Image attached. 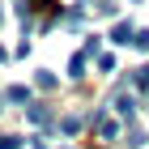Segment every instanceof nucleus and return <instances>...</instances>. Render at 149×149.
<instances>
[{"instance_id":"obj_1","label":"nucleus","mask_w":149,"mask_h":149,"mask_svg":"<svg viewBox=\"0 0 149 149\" xmlns=\"http://www.w3.org/2000/svg\"><path fill=\"white\" fill-rule=\"evenodd\" d=\"M111 43H119V47L136 43V30H132V22H115V30H111Z\"/></svg>"},{"instance_id":"obj_2","label":"nucleus","mask_w":149,"mask_h":149,"mask_svg":"<svg viewBox=\"0 0 149 149\" xmlns=\"http://www.w3.org/2000/svg\"><path fill=\"white\" fill-rule=\"evenodd\" d=\"M4 98H9V102H17V107H34V94H30V85H13Z\"/></svg>"},{"instance_id":"obj_3","label":"nucleus","mask_w":149,"mask_h":149,"mask_svg":"<svg viewBox=\"0 0 149 149\" xmlns=\"http://www.w3.org/2000/svg\"><path fill=\"white\" fill-rule=\"evenodd\" d=\"M26 115H30V124H38V128H51V111H47L43 102H34V107H26Z\"/></svg>"},{"instance_id":"obj_4","label":"nucleus","mask_w":149,"mask_h":149,"mask_svg":"<svg viewBox=\"0 0 149 149\" xmlns=\"http://www.w3.org/2000/svg\"><path fill=\"white\" fill-rule=\"evenodd\" d=\"M115 111L124 115V119H132V111H136V98H132V94H115Z\"/></svg>"},{"instance_id":"obj_5","label":"nucleus","mask_w":149,"mask_h":149,"mask_svg":"<svg viewBox=\"0 0 149 149\" xmlns=\"http://www.w3.org/2000/svg\"><path fill=\"white\" fill-rule=\"evenodd\" d=\"M94 128H98V132H102V136H107V141H115V132H119V128H115V119H107V115H102V111L94 115Z\"/></svg>"},{"instance_id":"obj_6","label":"nucleus","mask_w":149,"mask_h":149,"mask_svg":"<svg viewBox=\"0 0 149 149\" xmlns=\"http://www.w3.org/2000/svg\"><path fill=\"white\" fill-rule=\"evenodd\" d=\"M60 132H64V136L81 132V115H64V119H60Z\"/></svg>"},{"instance_id":"obj_7","label":"nucleus","mask_w":149,"mask_h":149,"mask_svg":"<svg viewBox=\"0 0 149 149\" xmlns=\"http://www.w3.org/2000/svg\"><path fill=\"white\" fill-rule=\"evenodd\" d=\"M85 60H90V56H85V51H81V56H72V64H68V77H85Z\"/></svg>"},{"instance_id":"obj_8","label":"nucleus","mask_w":149,"mask_h":149,"mask_svg":"<svg viewBox=\"0 0 149 149\" xmlns=\"http://www.w3.org/2000/svg\"><path fill=\"white\" fill-rule=\"evenodd\" d=\"M124 141H128V145H132V149H141V145H145V132H141V128H128V132H124Z\"/></svg>"},{"instance_id":"obj_9","label":"nucleus","mask_w":149,"mask_h":149,"mask_svg":"<svg viewBox=\"0 0 149 149\" xmlns=\"http://www.w3.org/2000/svg\"><path fill=\"white\" fill-rule=\"evenodd\" d=\"M132 85H136V90H149V64H141V68L132 72Z\"/></svg>"},{"instance_id":"obj_10","label":"nucleus","mask_w":149,"mask_h":149,"mask_svg":"<svg viewBox=\"0 0 149 149\" xmlns=\"http://www.w3.org/2000/svg\"><path fill=\"white\" fill-rule=\"evenodd\" d=\"M38 85H43V90H56V72L43 68V72H38Z\"/></svg>"},{"instance_id":"obj_11","label":"nucleus","mask_w":149,"mask_h":149,"mask_svg":"<svg viewBox=\"0 0 149 149\" xmlns=\"http://www.w3.org/2000/svg\"><path fill=\"white\" fill-rule=\"evenodd\" d=\"M132 47H136V51H149V30H136V43Z\"/></svg>"},{"instance_id":"obj_12","label":"nucleus","mask_w":149,"mask_h":149,"mask_svg":"<svg viewBox=\"0 0 149 149\" xmlns=\"http://www.w3.org/2000/svg\"><path fill=\"white\" fill-rule=\"evenodd\" d=\"M0 149H22V136H0Z\"/></svg>"},{"instance_id":"obj_13","label":"nucleus","mask_w":149,"mask_h":149,"mask_svg":"<svg viewBox=\"0 0 149 149\" xmlns=\"http://www.w3.org/2000/svg\"><path fill=\"white\" fill-rule=\"evenodd\" d=\"M0 111H4V98H0Z\"/></svg>"},{"instance_id":"obj_14","label":"nucleus","mask_w":149,"mask_h":149,"mask_svg":"<svg viewBox=\"0 0 149 149\" xmlns=\"http://www.w3.org/2000/svg\"><path fill=\"white\" fill-rule=\"evenodd\" d=\"M0 22H4V13H0Z\"/></svg>"}]
</instances>
